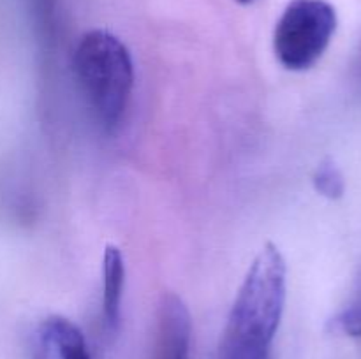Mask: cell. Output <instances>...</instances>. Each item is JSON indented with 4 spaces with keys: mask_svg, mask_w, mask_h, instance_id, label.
I'll use <instances>...</instances> for the list:
<instances>
[{
    "mask_svg": "<svg viewBox=\"0 0 361 359\" xmlns=\"http://www.w3.org/2000/svg\"><path fill=\"white\" fill-rule=\"evenodd\" d=\"M286 277L281 250L267 243L243 278L215 359H270L286 306Z\"/></svg>",
    "mask_w": 361,
    "mask_h": 359,
    "instance_id": "obj_1",
    "label": "cell"
},
{
    "mask_svg": "<svg viewBox=\"0 0 361 359\" xmlns=\"http://www.w3.org/2000/svg\"><path fill=\"white\" fill-rule=\"evenodd\" d=\"M73 70L81 95L106 132L120 127L134 88V65L127 46L106 30H90L80 39Z\"/></svg>",
    "mask_w": 361,
    "mask_h": 359,
    "instance_id": "obj_2",
    "label": "cell"
},
{
    "mask_svg": "<svg viewBox=\"0 0 361 359\" xmlns=\"http://www.w3.org/2000/svg\"><path fill=\"white\" fill-rule=\"evenodd\" d=\"M337 11L328 0H291L274 32L275 56L288 70L319 62L337 30Z\"/></svg>",
    "mask_w": 361,
    "mask_h": 359,
    "instance_id": "obj_3",
    "label": "cell"
},
{
    "mask_svg": "<svg viewBox=\"0 0 361 359\" xmlns=\"http://www.w3.org/2000/svg\"><path fill=\"white\" fill-rule=\"evenodd\" d=\"M192 320L183 299L164 292L159 301L152 359H190Z\"/></svg>",
    "mask_w": 361,
    "mask_h": 359,
    "instance_id": "obj_4",
    "label": "cell"
},
{
    "mask_svg": "<svg viewBox=\"0 0 361 359\" xmlns=\"http://www.w3.org/2000/svg\"><path fill=\"white\" fill-rule=\"evenodd\" d=\"M34 359H92L80 327L62 315H49L39 324Z\"/></svg>",
    "mask_w": 361,
    "mask_h": 359,
    "instance_id": "obj_5",
    "label": "cell"
},
{
    "mask_svg": "<svg viewBox=\"0 0 361 359\" xmlns=\"http://www.w3.org/2000/svg\"><path fill=\"white\" fill-rule=\"evenodd\" d=\"M126 263L115 245H108L102 257V326L108 336H116L122 322V298Z\"/></svg>",
    "mask_w": 361,
    "mask_h": 359,
    "instance_id": "obj_6",
    "label": "cell"
},
{
    "mask_svg": "<svg viewBox=\"0 0 361 359\" xmlns=\"http://www.w3.org/2000/svg\"><path fill=\"white\" fill-rule=\"evenodd\" d=\"M314 189L321 194L323 197L331 201H337L344 196L345 192V182L342 176L341 169L335 164L331 158H324L319 165L316 168L312 176Z\"/></svg>",
    "mask_w": 361,
    "mask_h": 359,
    "instance_id": "obj_7",
    "label": "cell"
},
{
    "mask_svg": "<svg viewBox=\"0 0 361 359\" xmlns=\"http://www.w3.org/2000/svg\"><path fill=\"white\" fill-rule=\"evenodd\" d=\"M338 329L345 333L348 336L361 338V299L353 303L351 306L344 310L341 315L335 319Z\"/></svg>",
    "mask_w": 361,
    "mask_h": 359,
    "instance_id": "obj_8",
    "label": "cell"
},
{
    "mask_svg": "<svg viewBox=\"0 0 361 359\" xmlns=\"http://www.w3.org/2000/svg\"><path fill=\"white\" fill-rule=\"evenodd\" d=\"M353 73H355V81L356 84L361 88V48L358 51V55H356V60H355V67H353Z\"/></svg>",
    "mask_w": 361,
    "mask_h": 359,
    "instance_id": "obj_9",
    "label": "cell"
},
{
    "mask_svg": "<svg viewBox=\"0 0 361 359\" xmlns=\"http://www.w3.org/2000/svg\"><path fill=\"white\" fill-rule=\"evenodd\" d=\"M240 4H250V2H254V0H238Z\"/></svg>",
    "mask_w": 361,
    "mask_h": 359,
    "instance_id": "obj_10",
    "label": "cell"
}]
</instances>
